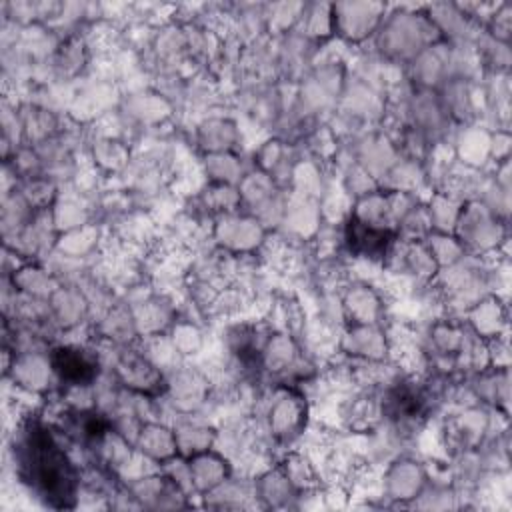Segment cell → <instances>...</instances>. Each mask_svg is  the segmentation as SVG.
<instances>
[{
	"mask_svg": "<svg viewBox=\"0 0 512 512\" xmlns=\"http://www.w3.org/2000/svg\"><path fill=\"white\" fill-rule=\"evenodd\" d=\"M346 244L354 254L366 258H382L392 244V236L386 230H378L352 218L346 226Z\"/></svg>",
	"mask_w": 512,
	"mask_h": 512,
	"instance_id": "cell-2",
	"label": "cell"
},
{
	"mask_svg": "<svg viewBox=\"0 0 512 512\" xmlns=\"http://www.w3.org/2000/svg\"><path fill=\"white\" fill-rule=\"evenodd\" d=\"M50 362L60 380L70 384H88L96 376V364L78 348H56Z\"/></svg>",
	"mask_w": 512,
	"mask_h": 512,
	"instance_id": "cell-3",
	"label": "cell"
},
{
	"mask_svg": "<svg viewBox=\"0 0 512 512\" xmlns=\"http://www.w3.org/2000/svg\"><path fill=\"white\" fill-rule=\"evenodd\" d=\"M22 468L26 474V482H30L52 506L66 508L74 498L76 474L66 454L56 446L50 434L38 426L30 428Z\"/></svg>",
	"mask_w": 512,
	"mask_h": 512,
	"instance_id": "cell-1",
	"label": "cell"
}]
</instances>
